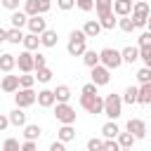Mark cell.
<instances>
[{"label":"cell","mask_w":151,"mask_h":151,"mask_svg":"<svg viewBox=\"0 0 151 151\" xmlns=\"http://www.w3.org/2000/svg\"><path fill=\"white\" fill-rule=\"evenodd\" d=\"M130 9H132V2H125V0H113L111 5V12L118 17H130Z\"/></svg>","instance_id":"obj_13"},{"label":"cell","mask_w":151,"mask_h":151,"mask_svg":"<svg viewBox=\"0 0 151 151\" xmlns=\"http://www.w3.org/2000/svg\"><path fill=\"white\" fill-rule=\"evenodd\" d=\"M38 38H40V45H42V47H54V45H57V40H59L57 31H52V28L42 31V33H40Z\"/></svg>","instance_id":"obj_15"},{"label":"cell","mask_w":151,"mask_h":151,"mask_svg":"<svg viewBox=\"0 0 151 151\" xmlns=\"http://www.w3.org/2000/svg\"><path fill=\"white\" fill-rule=\"evenodd\" d=\"M26 26H28V31H31L33 35H40L42 31H47V21L42 19V14H35V17H28V21H26Z\"/></svg>","instance_id":"obj_11"},{"label":"cell","mask_w":151,"mask_h":151,"mask_svg":"<svg viewBox=\"0 0 151 151\" xmlns=\"http://www.w3.org/2000/svg\"><path fill=\"white\" fill-rule=\"evenodd\" d=\"M73 2H76V7L83 9V12H90V9L94 7V0H73Z\"/></svg>","instance_id":"obj_42"},{"label":"cell","mask_w":151,"mask_h":151,"mask_svg":"<svg viewBox=\"0 0 151 151\" xmlns=\"http://www.w3.org/2000/svg\"><path fill=\"white\" fill-rule=\"evenodd\" d=\"M2 42H7V31H5V28H0V45H2Z\"/></svg>","instance_id":"obj_52"},{"label":"cell","mask_w":151,"mask_h":151,"mask_svg":"<svg viewBox=\"0 0 151 151\" xmlns=\"http://www.w3.org/2000/svg\"><path fill=\"white\" fill-rule=\"evenodd\" d=\"M118 132H120V127L116 125V120H109V123L101 125V134H104V139H116Z\"/></svg>","instance_id":"obj_21"},{"label":"cell","mask_w":151,"mask_h":151,"mask_svg":"<svg viewBox=\"0 0 151 151\" xmlns=\"http://www.w3.org/2000/svg\"><path fill=\"white\" fill-rule=\"evenodd\" d=\"M80 31H83V35H85V38H97V35H99V31H101V26H99V21H97V19H90V21H85V26H83Z\"/></svg>","instance_id":"obj_14"},{"label":"cell","mask_w":151,"mask_h":151,"mask_svg":"<svg viewBox=\"0 0 151 151\" xmlns=\"http://www.w3.org/2000/svg\"><path fill=\"white\" fill-rule=\"evenodd\" d=\"M83 94H99V92H97V85H92V83L83 85Z\"/></svg>","instance_id":"obj_48"},{"label":"cell","mask_w":151,"mask_h":151,"mask_svg":"<svg viewBox=\"0 0 151 151\" xmlns=\"http://www.w3.org/2000/svg\"><path fill=\"white\" fill-rule=\"evenodd\" d=\"M101 144H104V139H97V137H92V139L87 142V151H101Z\"/></svg>","instance_id":"obj_43"},{"label":"cell","mask_w":151,"mask_h":151,"mask_svg":"<svg viewBox=\"0 0 151 151\" xmlns=\"http://www.w3.org/2000/svg\"><path fill=\"white\" fill-rule=\"evenodd\" d=\"M40 134H42L40 125H24V139L26 142H38Z\"/></svg>","instance_id":"obj_22"},{"label":"cell","mask_w":151,"mask_h":151,"mask_svg":"<svg viewBox=\"0 0 151 151\" xmlns=\"http://www.w3.org/2000/svg\"><path fill=\"white\" fill-rule=\"evenodd\" d=\"M35 101L42 106V109H50V106H54L57 101H54V92L52 90H40V92H35Z\"/></svg>","instance_id":"obj_12"},{"label":"cell","mask_w":151,"mask_h":151,"mask_svg":"<svg viewBox=\"0 0 151 151\" xmlns=\"http://www.w3.org/2000/svg\"><path fill=\"white\" fill-rule=\"evenodd\" d=\"M24 47H26V52H33V50H38L40 47V38L38 35H33V33H28V35H24Z\"/></svg>","instance_id":"obj_27"},{"label":"cell","mask_w":151,"mask_h":151,"mask_svg":"<svg viewBox=\"0 0 151 151\" xmlns=\"http://www.w3.org/2000/svg\"><path fill=\"white\" fill-rule=\"evenodd\" d=\"M7 127H9V120H7V116H2V113H0V132H2V130H7Z\"/></svg>","instance_id":"obj_51"},{"label":"cell","mask_w":151,"mask_h":151,"mask_svg":"<svg viewBox=\"0 0 151 151\" xmlns=\"http://www.w3.org/2000/svg\"><path fill=\"white\" fill-rule=\"evenodd\" d=\"M2 7H5V9L17 12V9H19V0H2Z\"/></svg>","instance_id":"obj_47"},{"label":"cell","mask_w":151,"mask_h":151,"mask_svg":"<svg viewBox=\"0 0 151 151\" xmlns=\"http://www.w3.org/2000/svg\"><path fill=\"white\" fill-rule=\"evenodd\" d=\"M7 120H9V125L24 127V125H26V113H24V109H14V111H9Z\"/></svg>","instance_id":"obj_19"},{"label":"cell","mask_w":151,"mask_h":151,"mask_svg":"<svg viewBox=\"0 0 151 151\" xmlns=\"http://www.w3.org/2000/svg\"><path fill=\"white\" fill-rule=\"evenodd\" d=\"M125 2H134V0H125Z\"/></svg>","instance_id":"obj_54"},{"label":"cell","mask_w":151,"mask_h":151,"mask_svg":"<svg viewBox=\"0 0 151 151\" xmlns=\"http://www.w3.org/2000/svg\"><path fill=\"white\" fill-rule=\"evenodd\" d=\"M19 151H38V144L35 142H24V144H19Z\"/></svg>","instance_id":"obj_46"},{"label":"cell","mask_w":151,"mask_h":151,"mask_svg":"<svg viewBox=\"0 0 151 151\" xmlns=\"http://www.w3.org/2000/svg\"><path fill=\"white\" fill-rule=\"evenodd\" d=\"M104 116H109L111 120L120 118L123 113V101H120V94H106L104 97V109H101Z\"/></svg>","instance_id":"obj_2"},{"label":"cell","mask_w":151,"mask_h":151,"mask_svg":"<svg viewBox=\"0 0 151 151\" xmlns=\"http://www.w3.org/2000/svg\"><path fill=\"white\" fill-rule=\"evenodd\" d=\"M57 139L64 142V144H66V142H73V139H76V127H73V125H61V127L57 130Z\"/></svg>","instance_id":"obj_17"},{"label":"cell","mask_w":151,"mask_h":151,"mask_svg":"<svg viewBox=\"0 0 151 151\" xmlns=\"http://www.w3.org/2000/svg\"><path fill=\"white\" fill-rule=\"evenodd\" d=\"M85 40H87V38L83 35L80 28L71 31V35H68V45H66L68 54H71V57H83V52L87 50V47H85Z\"/></svg>","instance_id":"obj_1"},{"label":"cell","mask_w":151,"mask_h":151,"mask_svg":"<svg viewBox=\"0 0 151 151\" xmlns=\"http://www.w3.org/2000/svg\"><path fill=\"white\" fill-rule=\"evenodd\" d=\"M33 78H35V80H40V83H50V80H52V71H50L47 66H45V68H38Z\"/></svg>","instance_id":"obj_35"},{"label":"cell","mask_w":151,"mask_h":151,"mask_svg":"<svg viewBox=\"0 0 151 151\" xmlns=\"http://www.w3.org/2000/svg\"><path fill=\"white\" fill-rule=\"evenodd\" d=\"M80 106H83L87 113L99 116L101 109H104V99H101L99 94H80Z\"/></svg>","instance_id":"obj_5"},{"label":"cell","mask_w":151,"mask_h":151,"mask_svg":"<svg viewBox=\"0 0 151 151\" xmlns=\"http://www.w3.org/2000/svg\"><path fill=\"white\" fill-rule=\"evenodd\" d=\"M33 85H35V78H33L31 73H24V76H19V87L28 90V87H33Z\"/></svg>","instance_id":"obj_36"},{"label":"cell","mask_w":151,"mask_h":151,"mask_svg":"<svg viewBox=\"0 0 151 151\" xmlns=\"http://www.w3.org/2000/svg\"><path fill=\"white\" fill-rule=\"evenodd\" d=\"M24 14H26V17H35V14H38V5H35V0H26V5H24Z\"/></svg>","instance_id":"obj_39"},{"label":"cell","mask_w":151,"mask_h":151,"mask_svg":"<svg viewBox=\"0 0 151 151\" xmlns=\"http://www.w3.org/2000/svg\"><path fill=\"white\" fill-rule=\"evenodd\" d=\"M50 151H66V146H64V142H59V139H57V142H52V144H50Z\"/></svg>","instance_id":"obj_50"},{"label":"cell","mask_w":151,"mask_h":151,"mask_svg":"<svg viewBox=\"0 0 151 151\" xmlns=\"http://www.w3.org/2000/svg\"><path fill=\"white\" fill-rule=\"evenodd\" d=\"M146 45H151V33H149V31H144V33L139 35V47H146Z\"/></svg>","instance_id":"obj_45"},{"label":"cell","mask_w":151,"mask_h":151,"mask_svg":"<svg viewBox=\"0 0 151 151\" xmlns=\"http://www.w3.org/2000/svg\"><path fill=\"white\" fill-rule=\"evenodd\" d=\"M57 5H59V9H64V12H66V9H71L76 2H73V0H57Z\"/></svg>","instance_id":"obj_49"},{"label":"cell","mask_w":151,"mask_h":151,"mask_svg":"<svg viewBox=\"0 0 151 151\" xmlns=\"http://www.w3.org/2000/svg\"><path fill=\"white\" fill-rule=\"evenodd\" d=\"M109 80H111V71L109 68H104L101 64L92 66V85L101 87V85H109Z\"/></svg>","instance_id":"obj_9"},{"label":"cell","mask_w":151,"mask_h":151,"mask_svg":"<svg viewBox=\"0 0 151 151\" xmlns=\"http://www.w3.org/2000/svg\"><path fill=\"white\" fill-rule=\"evenodd\" d=\"M99 64H101L104 68H109V71L118 68V66L123 64L120 52H118V50H113V47H104V50L99 52Z\"/></svg>","instance_id":"obj_4"},{"label":"cell","mask_w":151,"mask_h":151,"mask_svg":"<svg viewBox=\"0 0 151 151\" xmlns=\"http://www.w3.org/2000/svg\"><path fill=\"white\" fill-rule=\"evenodd\" d=\"M9 21H12V28H19V31H21V28L26 26V21H28V17H26L24 12H19V9H17V12H12V17H9Z\"/></svg>","instance_id":"obj_25"},{"label":"cell","mask_w":151,"mask_h":151,"mask_svg":"<svg viewBox=\"0 0 151 151\" xmlns=\"http://www.w3.org/2000/svg\"><path fill=\"white\" fill-rule=\"evenodd\" d=\"M137 104H144V106L151 104V83L137 87Z\"/></svg>","instance_id":"obj_20"},{"label":"cell","mask_w":151,"mask_h":151,"mask_svg":"<svg viewBox=\"0 0 151 151\" xmlns=\"http://www.w3.org/2000/svg\"><path fill=\"white\" fill-rule=\"evenodd\" d=\"M134 2H137V0H134Z\"/></svg>","instance_id":"obj_55"},{"label":"cell","mask_w":151,"mask_h":151,"mask_svg":"<svg viewBox=\"0 0 151 151\" xmlns=\"http://www.w3.org/2000/svg\"><path fill=\"white\" fill-rule=\"evenodd\" d=\"M120 101H123V104H130V106H132V104H137V87H134V85H130V87L123 92Z\"/></svg>","instance_id":"obj_30"},{"label":"cell","mask_w":151,"mask_h":151,"mask_svg":"<svg viewBox=\"0 0 151 151\" xmlns=\"http://www.w3.org/2000/svg\"><path fill=\"white\" fill-rule=\"evenodd\" d=\"M2 151H19V139H14V137L5 139V144H2Z\"/></svg>","instance_id":"obj_40"},{"label":"cell","mask_w":151,"mask_h":151,"mask_svg":"<svg viewBox=\"0 0 151 151\" xmlns=\"http://www.w3.org/2000/svg\"><path fill=\"white\" fill-rule=\"evenodd\" d=\"M137 54H139V59L144 61V66L151 68V45H146V47H137Z\"/></svg>","instance_id":"obj_32"},{"label":"cell","mask_w":151,"mask_h":151,"mask_svg":"<svg viewBox=\"0 0 151 151\" xmlns=\"http://www.w3.org/2000/svg\"><path fill=\"white\" fill-rule=\"evenodd\" d=\"M111 5H113V0H94V9H97V17L101 19V17L111 14Z\"/></svg>","instance_id":"obj_24"},{"label":"cell","mask_w":151,"mask_h":151,"mask_svg":"<svg viewBox=\"0 0 151 151\" xmlns=\"http://www.w3.org/2000/svg\"><path fill=\"white\" fill-rule=\"evenodd\" d=\"M137 80L142 83V85H146V83H151V68H139V73H137Z\"/></svg>","instance_id":"obj_38"},{"label":"cell","mask_w":151,"mask_h":151,"mask_svg":"<svg viewBox=\"0 0 151 151\" xmlns=\"http://www.w3.org/2000/svg\"><path fill=\"white\" fill-rule=\"evenodd\" d=\"M125 130H127L134 139H144V137H146V123H144L142 118H130L127 125H125Z\"/></svg>","instance_id":"obj_8"},{"label":"cell","mask_w":151,"mask_h":151,"mask_svg":"<svg viewBox=\"0 0 151 151\" xmlns=\"http://www.w3.org/2000/svg\"><path fill=\"white\" fill-rule=\"evenodd\" d=\"M83 64L90 66V68L97 66V64H99V52H94V50H85V52H83Z\"/></svg>","instance_id":"obj_28"},{"label":"cell","mask_w":151,"mask_h":151,"mask_svg":"<svg viewBox=\"0 0 151 151\" xmlns=\"http://www.w3.org/2000/svg\"><path fill=\"white\" fill-rule=\"evenodd\" d=\"M47 66V57L45 54H33V71H38V68H45Z\"/></svg>","instance_id":"obj_37"},{"label":"cell","mask_w":151,"mask_h":151,"mask_svg":"<svg viewBox=\"0 0 151 151\" xmlns=\"http://www.w3.org/2000/svg\"><path fill=\"white\" fill-rule=\"evenodd\" d=\"M116 24H118V28L125 31V33H132V31H134V21H132V17H120Z\"/></svg>","instance_id":"obj_31"},{"label":"cell","mask_w":151,"mask_h":151,"mask_svg":"<svg viewBox=\"0 0 151 151\" xmlns=\"http://www.w3.org/2000/svg\"><path fill=\"white\" fill-rule=\"evenodd\" d=\"M120 59H123L125 64H134V61L139 59V54H137V47H132V45H127L125 50H120Z\"/></svg>","instance_id":"obj_23"},{"label":"cell","mask_w":151,"mask_h":151,"mask_svg":"<svg viewBox=\"0 0 151 151\" xmlns=\"http://www.w3.org/2000/svg\"><path fill=\"white\" fill-rule=\"evenodd\" d=\"M35 5H38V14H45V12L52 7V2H50V0H35Z\"/></svg>","instance_id":"obj_44"},{"label":"cell","mask_w":151,"mask_h":151,"mask_svg":"<svg viewBox=\"0 0 151 151\" xmlns=\"http://www.w3.org/2000/svg\"><path fill=\"white\" fill-rule=\"evenodd\" d=\"M14 66H19L21 73H33V52H21L19 57H14Z\"/></svg>","instance_id":"obj_10"},{"label":"cell","mask_w":151,"mask_h":151,"mask_svg":"<svg viewBox=\"0 0 151 151\" xmlns=\"http://www.w3.org/2000/svg\"><path fill=\"white\" fill-rule=\"evenodd\" d=\"M52 92H54L57 104H68V99H71V87L68 85H57V90H52Z\"/></svg>","instance_id":"obj_16"},{"label":"cell","mask_w":151,"mask_h":151,"mask_svg":"<svg viewBox=\"0 0 151 151\" xmlns=\"http://www.w3.org/2000/svg\"><path fill=\"white\" fill-rule=\"evenodd\" d=\"M12 68H14V54H9V52L0 54V71L2 73H9Z\"/></svg>","instance_id":"obj_26"},{"label":"cell","mask_w":151,"mask_h":151,"mask_svg":"<svg viewBox=\"0 0 151 151\" xmlns=\"http://www.w3.org/2000/svg\"><path fill=\"white\" fill-rule=\"evenodd\" d=\"M116 21H118V19H116V17H113V12H111V14H106V17H101V19H99V26H101V28H106V31H111V28L116 26Z\"/></svg>","instance_id":"obj_34"},{"label":"cell","mask_w":151,"mask_h":151,"mask_svg":"<svg viewBox=\"0 0 151 151\" xmlns=\"http://www.w3.org/2000/svg\"><path fill=\"white\" fill-rule=\"evenodd\" d=\"M0 87H2V92H17L19 90V76H5L2 78V83H0Z\"/></svg>","instance_id":"obj_18"},{"label":"cell","mask_w":151,"mask_h":151,"mask_svg":"<svg viewBox=\"0 0 151 151\" xmlns=\"http://www.w3.org/2000/svg\"><path fill=\"white\" fill-rule=\"evenodd\" d=\"M14 101H17V109H26V106L35 104V90L33 87H28V90L19 87L17 94H14Z\"/></svg>","instance_id":"obj_7"},{"label":"cell","mask_w":151,"mask_h":151,"mask_svg":"<svg viewBox=\"0 0 151 151\" xmlns=\"http://www.w3.org/2000/svg\"><path fill=\"white\" fill-rule=\"evenodd\" d=\"M120 151H132V149H120Z\"/></svg>","instance_id":"obj_53"},{"label":"cell","mask_w":151,"mask_h":151,"mask_svg":"<svg viewBox=\"0 0 151 151\" xmlns=\"http://www.w3.org/2000/svg\"><path fill=\"white\" fill-rule=\"evenodd\" d=\"M101 151H120V146H118V142H116V139H104Z\"/></svg>","instance_id":"obj_41"},{"label":"cell","mask_w":151,"mask_h":151,"mask_svg":"<svg viewBox=\"0 0 151 151\" xmlns=\"http://www.w3.org/2000/svg\"><path fill=\"white\" fill-rule=\"evenodd\" d=\"M24 40V33L19 31V28H9L7 31V42H12V45H19Z\"/></svg>","instance_id":"obj_33"},{"label":"cell","mask_w":151,"mask_h":151,"mask_svg":"<svg viewBox=\"0 0 151 151\" xmlns=\"http://www.w3.org/2000/svg\"><path fill=\"white\" fill-rule=\"evenodd\" d=\"M54 118L61 125H73L76 123V109L71 104H54Z\"/></svg>","instance_id":"obj_6"},{"label":"cell","mask_w":151,"mask_h":151,"mask_svg":"<svg viewBox=\"0 0 151 151\" xmlns=\"http://www.w3.org/2000/svg\"><path fill=\"white\" fill-rule=\"evenodd\" d=\"M130 14H132V21H134V28H144V26L149 24V5H146L144 0L132 2Z\"/></svg>","instance_id":"obj_3"},{"label":"cell","mask_w":151,"mask_h":151,"mask_svg":"<svg viewBox=\"0 0 151 151\" xmlns=\"http://www.w3.org/2000/svg\"><path fill=\"white\" fill-rule=\"evenodd\" d=\"M116 142H118V146H120V149H132V144H134V137H132L130 132H118Z\"/></svg>","instance_id":"obj_29"}]
</instances>
